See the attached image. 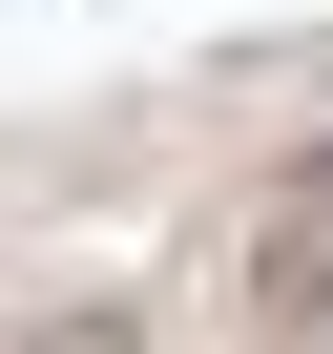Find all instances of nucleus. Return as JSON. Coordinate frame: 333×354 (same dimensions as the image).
Instances as JSON below:
<instances>
[{"mask_svg": "<svg viewBox=\"0 0 333 354\" xmlns=\"http://www.w3.org/2000/svg\"><path fill=\"white\" fill-rule=\"evenodd\" d=\"M229 313H250V333H333V230H312L292 188L250 209V271H229Z\"/></svg>", "mask_w": 333, "mask_h": 354, "instance_id": "1", "label": "nucleus"}, {"mask_svg": "<svg viewBox=\"0 0 333 354\" xmlns=\"http://www.w3.org/2000/svg\"><path fill=\"white\" fill-rule=\"evenodd\" d=\"M292 209H312V230H333V125H312V146H292Z\"/></svg>", "mask_w": 333, "mask_h": 354, "instance_id": "2", "label": "nucleus"}]
</instances>
